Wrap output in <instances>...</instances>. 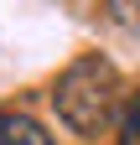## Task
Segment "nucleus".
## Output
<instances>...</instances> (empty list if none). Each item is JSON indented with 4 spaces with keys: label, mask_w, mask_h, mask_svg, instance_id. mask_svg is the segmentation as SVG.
I'll return each instance as SVG.
<instances>
[{
    "label": "nucleus",
    "mask_w": 140,
    "mask_h": 145,
    "mask_svg": "<svg viewBox=\"0 0 140 145\" xmlns=\"http://www.w3.org/2000/svg\"><path fill=\"white\" fill-rule=\"evenodd\" d=\"M0 145H52V135L31 114H5L0 109Z\"/></svg>",
    "instance_id": "nucleus-2"
},
{
    "label": "nucleus",
    "mask_w": 140,
    "mask_h": 145,
    "mask_svg": "<svg viewBox=\"0 0 140 145\" xmlns=\"http://www.w3.org/2000/svg\"><path fill=\"white\" fill-rule=\"evenodd\" d=\"M104 5H109V21L140 42V0H104Z\"/></svg>",
    "instance_id": "nucleus-3"
},
{
    "label": "nucleus",
    "mask_w": 140,
    "mask_h": 145,
    "mask_svg": "<svg viewBox=\"0 0 140 145\" xmlns=\"http://www.w3.org/2000/svg\"><path fill=\"white\" fill-rule=\"evenodd\" d=\"M52 109L83 140L109 135L119 124V114H125V78H119V67L109 57H99V52L73 57L57 72V83H52Z\"/></svg>",
    "instance_id": "nucleus-1"
},
{
    "label": "nucleus",
    "mask_w": 140,
    "mask_h": 145,
    "mask_svg": "<svg viewBox=\"0 0 140 145\" xmlns=\"http://www.w3.org/2000/svg\"><path fill=\"white\" fill-rule=\"evenodd\" d=\"M114 145H140V93L125 99V114H119V135Z\"/></svg>",
    "instance_id": "nucleus-4"
}]
</instances>
